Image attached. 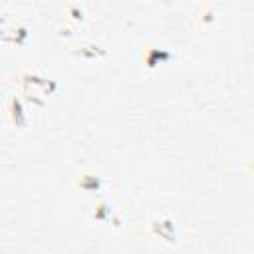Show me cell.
<instances>
[{
    "label": "cell",
    "mask_w": 254,
    "mask_h": 254,
    "mask_svg": "<svg viewBox=\"0 0 254 254\" xmlns=\"http://www.w3.org/2000/svg\"><path fill=\"white\" fill-rule=\"evenodd\" d=\"M20 81L24 83V87L28 89L30 85H38V87H42V91L44 93H54L56 89H58V83L54 81V79H48V77H42V75H32V73H22L20 75Z\"/></svg>",
    "instance_id": "obj_1"
},
{
    "label": "cell",
    "mask_w": 254,
    "mask_h": 254,
    "mask_svg": "<svg viewBox=\"0 0 254 254\" xmlns=\"http://www.w3.org/2000/svg\"><path fill=\"white\" fill-rule=\"evenodd\" d=\"M8 115H10V121L16 125V127H26V111H24V103L20 97L12 95L10 101H8Z\"/></svg>",
    "instance_id": "obj_2"
},
{
    "label": "cell",
    "mask_w": 254,
    "mask_h": 254,
    "mask_svg": "<svg viewBox=\"0 0 254 254\" xmlns=\"http://www.w3.org/2000/svg\"><path fill=\"white\" fill-rule=\"evenodd\" d=\"M173 58H175L173 52H167V50H161V48H147V50H145V56H143L145 65H147L149 69L157 67V64L169 62V60H173Z\"/></svg>",
    "instance_id": "obj_3"
},
{
    "label": "cell",
    "mask_w": 254,
    "mask_h": 254,
    "mask_svg": "<svg viewBox=\"0 0 254 254\" xmlns=\"http://www.w3.org/2000/svg\"><path fill=\"white\" fill-rule=\"evenodd\" d=\"M151 232L157 234V236H161V238H165L167 242H175V240H177V238H175V222H173L171 218L155 220V222L151 224Z\"/></svg>",
    "instance_id": "obj_4"
},
{
    "label": "cell",
    "mask_w": 254,
    "mask_h": 254,
    "mask_svg": "<svg viewBox=\"0 0 254 254\" xmlns=\"http://www.w3.org/2000/svg\"><path fill=\"white\" fill-rule=\"evenodd\" d=\"M71 54L77 56V58H83V60H95V58H105V56H107V50L101 48V46L89 44V46H83V48H79V50H73Z\"/></svg>",
    "instance_id": "obj_5"
},
{
    "label": "cell",
    "mask_w": 254,
    "mask_h": 254,
    "mask_svg": "<svg viewBox=\"0 0 254 254\" xmlns=\"http://www.w3.org/2000/svg\"><path fill=\"white\" fill-rule=\"evenodd\" d=\"M77 183H79V189L83 190H101L103 187V179L99 175H81Z\"/></svg>",
    "instance_id": "obj_6"
},
{
    "label": "cell",
    "mask_w": 254,
    "mask_h": 254,
    "mask_svg": "<svg viewBox=\"0 0 254 254\" xmlns=\"http://www.w3.org/2000/svg\"><path fill=\"white\" fill-rule=\"evenodd\" d=\"M109 216H111V210H109V204L107 202H99L97 206H95V212H93V218L95 220H109Z\"/></svg>",
    "instance_id": "obj_7"
},
{
    "label": "cell",
    "mask_w": 254,
    "mask_h": 254,
    "mask_svg": "<svg viewBox=\"0 0 254 254\" xmlns=\"http://www.w3.org/2000/svg\"><path fill=\"white\" fill-rule=\"evenodd\" d=\"M67 14H69L71 20H75V22H83V12H81V8H77V4H69Z\"/></svg>",
    "instance_id": "obj_8"
},
{
    "label": "cell",
    "mask_w": 254,
    "mask_h": 254,
    "mask_svg": "<svg viewBox=\"0 0 254 254\" xmlns=\"http://www.w3.org/2000/svg\"><path fill=\"white\" fill-rule=\"evenodd\" d=\"M202 22H204V24H210V22H214V12H212V10L204 12V16H202Z\"/></svg>",
    "instance_id": "obj_9"
}]
</instances>
